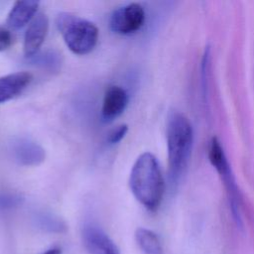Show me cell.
<instances>
[{
	"label": "cell",
	"instance_id": "1",
	"mask_svg": "<svg viewBox=\"0 0 254 254\" xmlns=\"http://www.w3.org/2000/svg\"><path fill=\"white\" fill-rule=\"evenodd\" d=\"M129 186L135 198L147 209L159 207L165 183L157 158L152 153L144 152L136 159L130 172Z\"/></svg>",
	"mask_w": 254,
	"mask_h": 254
},
{
	"label": "cell",
	"instance_id": "2",
	"mask_svg": "<svg viewBox=\"0 0 254 254\" xmlns=\"http://www.w3.org/2000/svg\"><path fill=\"white\" fill-rule=\"evenodd\" d=\"M167 150L171 177L176 180L186 168L192 145V128L183 114L172 112L167 121Z\"/></svg>",
	"mask_w": 254,
	"mask_h": 254
},
{
	"label": "cell",
	"instance_id": "3",
	"mask_svg": "<svg viewBox=\"0 0 254 254\" xmlns=\"http://www.w3.org/2000/svg\"><path fill=\"white\" fill-rule=\"evenodd\" d=\"M56 25L73 54L87 55L95 48L99 31L92 22L70 12H62L57 16Z\"/></svg>",
	"mask_w": 254,
	"mask_h": 254
},
{
	"label": "cell",
	"instance_id": "4",
	"mask_svg": "<svg viewBox=\"0 0 254 254\" xmlns=\"http://www.w3.org/2000/svg\"><path fill=\"white\" fill-rule=\"evenodd\" d=\"M145 10L139 3H130L115 10L110 18V28L114 33L129 35L142 28Z\"/></svg>",
	"mask_w": 254,
	"mask_h": 254
},
{
	"label": "cell",
	"instance_id": "5",
	"mask_svg": "<svg viewBox=\"0 0 254 254\" xmlns=\"http://www.w3.org/2000/svg\"><path fill=\"white\" fill-rule=\"evenodd\" d=\"M48 16L39 12L29 24L24 36L23 52L26 57H33L38 53L48 35Z\"/></svg>",
	"mask_w": 254,
	"mask_h": 254
},
{
	"label": "cell",
	"instance_id": "6",
	"mask_svg": "<svg viewBox=\"0 0 254 254\" xmlns=\"http://www.w3.org/2000/svg\"><path fill=\"white\" fill-rule=\"evenodd\" d=\"M209 160L212 163V165L215 167V169L219 172V174L222 176L225 184L228 185V189L230 191V195L232 197V208L233 212L235 214L236 219L239 221V210H238V201L235 196V189L233 187L232 177L230 175V170L228 163L226 161L225 155L223 153V150L219 144V142L216 139H212L209 147Z\"/></svg>",
	"mask_w": 254,
	"mask_h": 254
},
{
	"label": "cell",
	"instance_id": "7",
	"mask_svg": "<svg viewBox=\"0 0 254 254\" xmlns=\"http://www.w3.org/2000/svg\"><path fill=\"white\" fill-rule=\"evenodd\" d=\"M128 103V94L121 86L112 85L105 91L101 115L104 121H111L123 113Z\"/></svg>",
	"mask_w": 254,
	"mask_h": 254
},
{
	"label": "cell",
	"instance_id": "8",
	"mask_svg": "<svg viewBox=\"0 0 254 254\" xmlns=\"http://www.w3.org/2000/svg\"><path fill=\"white\" fill-rule=\"evenodd\" d=\"M33 75L27 71H17L0 76V103L19 95L32 81Z\"/></svg>",
	"mask_w": 254,
	"mask_h": 254
},
{
	"label": "cell",
	"instance_id": "9",
	"mask_svg": "<svg viewBox=\"0 0 254 254\" xmlns=\"http://www.w3.org/2000/svg\"><path fill=\"white\" fill-rule=\"evenodd\" d=\"M15 159L24 166H38L45 160V150L36 142L20 138L14 142Z\"/></svg>",
	"mask_w": 254,
	"mask_h": 254
},
{
	"label": "cell",
	"instance_id": "10",
	"mask_svg": "<svg viewBox=\"0 0 254 254\" xmlns=\"http://www.w3.org/2000/svg\"><path fill=\"white\" fill-rule=\"evenodd\" d=\"M38 7L37 1H16L7 16V25L12 29H21L30 24L38 14Z\"/></svg>",
	"mask_w": 254,
	"mask_h": 254
},
{
	"label": "cell",
	"instance_id": "11",
	"mask_svg": "<svg viewBox=\"0 0 254 254\" xmlns=\"http://www.w3.org/2000/svg\"><path fill=\"white\" fill-rule=\"evenodd\" d=\"M135 240L144 254H162L163 247L159 236L152 230L139 227L135 231Z\"/></svg>",
	"mask_w": 254,
	"mask_h": 254
},
{
	"label": "cell",
	"instance_id": "12",
	"mask_svg": "<svg viewBox=\"0 0 254 254\" xmlns=\"http://www.w3.org/2000/svg\"><path fill=\"white\" fill-rule=\"evenodd\" d=\"M127 132H128V126L126 124L118 125L114 127L112 130H110V132L108 133L107 140L111 144L118 143L125 137Z\"/></svg>",
	"mask_w": 254,
	"mask_h": 254
},
{
	"label": "cell",
	"instance_id": "13",
	"mask_svg": "<svg viewBox=\"0 0 254 254\" xmlns=\"http://www.w3.org/2000/svg\"><path fill=\"white\" fill-rule=\"evenodd\" d=\"M13 42V37L11 32L3 27L0 26V52L6 51L7 49H9L12 45Z\"/></svg>",
	"mask_w": 254,
	"mask_h": 254
},
{
	"label": "cell",
	"instance_id": "14",
	"mask_svg": "<svg viewBox=\"0 0 254 254\" xmlns=\"http://www.w3.org/2000/svg\"><path fill=\"white\" fill-rule=\"evenodd\" d=\"M63 251H62V248L59 247V246H53V247H50L49 249L45 250L44 252L40 253V254H62Z\"/></svg>",
	"mask_w": 254,
	"mask_h": 254
},
{
	"label": "cell",
	"instance_id": "15",
	"mask_svg": "<svg viewBox=\"0 0 254 254\" xmlns=\"http://www.w3.org/2000/svg\"><path fill=\"white\" fill-rule=\"evenodd\" d=\"M104 254H120V252H119V249L117 248L116 244L113 243V244L105 251Z\"/></svg>",
	"mask_w": 254,
	"mask_h": 254
}]
</instances>
